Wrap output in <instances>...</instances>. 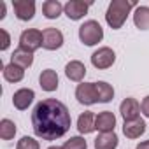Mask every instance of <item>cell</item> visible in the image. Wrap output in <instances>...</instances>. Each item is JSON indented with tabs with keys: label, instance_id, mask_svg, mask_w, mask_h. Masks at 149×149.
I'll return each instance as SVG.
<instances>
[{
	"label": "cell",
	"instance_id": "1",
	"mask_svg": "<svg viewBox=\"0 0 149 149\" xmlns=\"http://www.w3.org/2000/svg\"><path fill=\"white\" fill-rule=\"evenodd\" d=\"M32 126L39 139L56 140L61 139L72 126L68 107L56 98L40 100L32 112Z\"/></svg>",
	"mask_w": 149,
	"mask_h": 149
},
{
	"label": "cell",
	"instance_id": "2",
	"mask_svg": "<svg viewBox=\"0 0 149 149\" xmlns=\"http://www.w3.org/2000/svg\"><path fill=\"white\" fill-rule=\"evenodd\" d=\"M137 7V2L133 0H112L105 13V21L112 30H119L125 23L128 14H132V9Z\"/></svg>",
	"mask_w": 149,
	"mask_h": 149
},
{
	"label": "cell",
	"instance_id": "3",
	"mask_svg": "<svg viewBox=\"0 0 149 149\" xmlns=\"http://www.w3.org/2000/svg\"><path fill=\"white\" fill-rule=\"evenodd\" d=\"M104 39V28L98 21L88 19L79 26V40L84 46H97Z\"/></svg>",
	"mask_w": 149,
	"mask_h": 149
},
{
	"label": "cell",
	"instance_id": "4",
	"mask_svg": "<svg viewBox=\"0 0 149 149\" xmlns=\"http://www.w3.org/2000/svg\"><path fill=\"white\" fill-rule=\"evenodd\" d=\"M19 47L35 53L39 47H42V32L37 28H26L19 35Z\"/></svg>",
	"mask_w": 149,
	"mask_h": 149
},
{
	"label": "cell",
	"instance_id": "5",
	"mask_svg": "<svg viewBox=\"0 0 149 149\" xmlns=\"http://www.w3.org/2000/svg\"><path fill=\"white\" fill-rule=\"evenodd\" d=\"M116 61V53L104 46V47H98L93 54H91V65L98 70H105V68H111Z\"/></svg>",
	"mask_w": 149,
	"mask_h": 149
},
{
	"label": "cell",
	"instance_id": "6",
	"mask_svg": "<svg viewBox=\"0 0 149 149\" xmlns=\"http://www.w3.org/2000/svg\"><path fill=\"white\" fill-rule=\"evenodd\" d=\"M76 98L83 105H95L98 104V93L95 83H81L76 88Z\"/></svg>",
	"mask_w": 149,
	"mask_h": 149
},
{
	"label": "cell",
	"instance_id": "7",
	"mask_svg": "<svg viewBox=\"0 0 149 149\" xmlns=\"http://www.w3.org/2000/svg\"><path fill=\"white\" fill-rule=\"evenodd\" d=\"M90 6H91V2H83V0H68V2L63 6V13L67 14L68 19L79 21V19H83L86 16Z\"/></svg>",
	"mask_w": 149,
	"mask_h": 149
},
{
	"label": "cell",
	"instance_id": "8",
	"mask_svg": "<svg viewBox=\"0 0 149 149\" xmlns=\"http://www.w3.org/2000/svg\"><path fill=\"white\" fill-rule=\"evenodd\" d=\"M63 33L58 30V28H44L42 30V47L47 49V51H56L63 46Z\"/></svg>",
	"mask_w": 149,
	"mask_h": 149
},
{
	"label": "cell",
	"instance_id": "9",
	"mask_svg": "<svg viewBox=\"0 0 149 149\" xmlns=\"http://www.w3.org/2000/svg\"><path fill=\"white\" fill-rule=\"evenodd\" d=\"M13 9L19 21H30L35 16V2L33 0H13Z\"/></svg>",
	"mask_w": 149,
	"mask_h": 149
},
{
	"label": "cell",
	"instance_id": "10",
	"mask_svg": "<svg viewBox=\"0 0 149 149\" xmlns=\"http://www.w3.org/2000/svg\"><path fill=\"white\" fill-rule=\"evenodd\" d=\"M33 98H35V91L33 90H30V88H19L13 95V105L18 111H26L32 105Z\"/></svg>",
	"mask_w": 149,
	"mask_h": 149
},
{
	"label": "cell",
	"instance_id": "11",
	"mask_svg": "<svg viewBox=\"0 0 149 149\" xmlns=\"http://www.w3.org/2000/svg\"><path fill=\"white\" fill-rule=\"evenodd\" d=\"M119 112H121V116H123L125 121L139 119V118H140V104H139L135 98L128 97V98H125V100L121 102V105H119Z\"/></svg>",
	"mask_w": 149,
	"mask_h": 149
},
{
	"label": "cell",
	"instance_id": "12",
	"mask_svg": "<svg viewBox=\"0 0 149 149\" xmlns=\"http://www.w3.org/2000/svg\"><path fill=\"white\" fill-rule=\"evenodd\" d=\"M39 84L44 91L47 93H53L58 90V84H60V79H58V74L56 70L53 68H46L40 72V76H39Z\"/></svg>",
	"mask_w": 149,
	"mask_h": 149
},
{
	"label": "cell",
	"instance_id": "13",
	"mask_svg": "<svg viewBox=\"0 0 149 149\" xmlns=\"http://www.w3.org/2000/svg\"><path fill=\"white\" fill-rule=\"evenodd\" d=\"M65 76L67 79L74 81V83H81L86 76V67L83 61L79 60H70L67 65H65Z\"/></svg>",
	"mask_w": 149,
	"mask_h": 149
},
{
	"label": "cell",
	"instance_id": "14",
	"mask_svg": "<svg viewBox=\"0 0 149 149\" xmlns=\"http://www.w3.org/2000/svg\"><path fill=\"white\" fill-rule=\"evenodd\" d=\"M95 128L100 132V133H109V132H114L116 128V116L111 112V111H102L97 114V119H95Z\"/></svg>",
	"mask_w": 149,
	"mask_h": 149
},
{
	"label": "cell",
	"instance_id": "15",
	"mask_svg": "<svg viewBox=\"0 0 149 149\" xmlns=\"http://www.w3.org/2000/svg\"><path fill=\"white\" fill-rule=\"evenodd\" d=\"M123 133L126 139H132V140L139 139L140 135L146 133V121L140 118L133 119V121H125L123 123Z\"/></svg>",
	"mask_w": 149,
	"mask_h": 149
},
{
	"label": "cell",
	"instance_id": "16",
	"mask_svg": "<svg viewBox=\"0 0 149 149\" xmlns=\"http://www.w3.org/2000/svg\"><path fill=\"white\" fill-rule=\"evenodd\" d=\"M2 74H4V79L7 83H21L25 79V68L18 67L16 63H7V65H2Z\"/></svg>",
	"mask_w": 149,
	"mask_h": 149
},
{
	"label": "cell",
	"instance_id": "17",
	"mask_svg": "<svg viewBox=\"0 0 149 149\" xmlns=\"http://www.w3.org/2000/svg\"><path fill=\"white\" fill-rule=\"evenodd\" d=\"M11 63H16L21 68H28V67L33 65V53L32 51H26L23 47H18L11 54Z\"/></svg>",
	"mask_w": 149,
	"mask_h": 149
},
{
	"label": "cell",
	"instance_id": "18",
	"mask_svg": "<svg viewBox=\"0 0 149 149\" xmlns=\"http://www.w3.org/2000/svg\"><path fill=\"white\" fill-rule=\"evenodd\" d=\"M95 119H97V116H95L93 112H90V111L83 112V114L77 118V130H79V133H81V135L93 133V132L97 130V128H95Z\"/></svg>",
	"mask_w": 149,
	"mask_h": 149
},
{
	"label": "cell",
	"instance_id": "19",
	"mask_svg": "<svg viewBox=\"0 0 149 149\" xmlns=\"http://www.w3.org/2000/svg\"><path fill=\"white\" fill-rule=\"evenodd\" d=\"M119 144V139L114 132L109 133H100L95 139V149H116Z\"/></svg>",
	"mask_w": 149,
	"mask_h": 149
},
{
	"label": "cell",
	"instance_id": "20",
	"mask_svg": "<svg viewBox=\"0 0 149 149\" xmlns=\"http://www.w3.org/2000/svg\"><path fill=\"white\" fill-rule=\"evenodd\" d=\"M133 23L139 30H149V7L137 6L133 11Z\"/></svg>",
	"mask_w": 149,
	"mask_h": 149
},
{
	"label": "cell",
	"instance_id": "21",
	"mask_svg": "<svg viewBox=\"0 0 149 149\" xmlns=\"http://www.w3.org/2000/svg\"><path fill=\"white\" fill-rule=\"evenodd\" d=\"M63 13V6L58 2V0H46L42 4V14L47 19H58Z\"/></svg>",
	"mask_w": 149,
	"mask_h": 149
},
{
	"label": "cell",
	"instance_id": "22",
	"mask_svg": "<svg viewBox=\"0 0 149 149\" xmlns=\"http://www.w3.org/2000/svg\"><path fill=\"white\" fill-rule=\"evenodd\" d=\"M95 86H97V93H98V102L100 104H107V102H111L114 98V88L109 83L98 81V83H95Z\"/></svg>",
	"mask_w": 149,
	"mask_h": 149
},
{
	"label": "cell",
	"instance_id": "23",
	"mask_svg": "<svg viewBox=\"0 0 149 149\" xmlns=\"http://www.w3.org/2000/svg\"><path fill=\"white\" fill-rule=\"evenodd\" d=\"M16 132H18V128H16L14 121H11L7 118L0 121V139L2 140H13L16 137Z\"/></svg>",
	"mask_w": 149,
	"mask_h": 149
},
{
	"label": "cell",
	"instance_id": "24",
	"mask_svg": "<svg viewBox=\"0 0 149 149\" xmlns=\"http://www.w3.org/2000/svg\"><path fill=\"white\" fill-rule=\"evenodd\" d=\"M61 149H88V142L83 139V137H70L63 146Z\"/></svg>",
	"mask_w": 149,
	"mask_h": 149
},
{
	"label": "cell",
	"instance_id": "25",
	"mask_svg": "<svg viewBox=\"0 0 149 149\" xmlns=\"http://www.w3.org/2000/svg\"><path fill=\"white\" fill-rule=\"evenodd\" d=\"M16 149H40V144H39V140H35L33 137L25 135V137H21V139L18 140Z\"/></svg>",
	"mask_w": 149,
	"mask_h": 149
},
{
	"label": "cell",
	"instance_id": "26",
	"mask_svg": "<svg viewBox=\"0 0 149 149\" xmlns=\"http://www.w3.org/2000/svg\"><path fill=\"white\" fill-rule=\"evenodd\" d=\"M0 33H2V44H0V51H7L9 46H11V35L6 28L0 30Z\"/></svg>",
	"mask_w": 149,
	"mask_h": 149
},
{
	"label": "cell",
	"instance_id": "27",
	"mask_svg": "<svg viewBox=\"0 0 149 149\" xmlns=\"http://www.w3.org/2000/svg\"><path fill=\"white\" fill-rule=\"evenodd\" d=\"M140 112H142L146 118H149V95L144 97V100L140 102Z\"/></svg>",
	"mask_w": 149,
	"mask_h": 149
},
{
	"label": "cell",
	"instance_id": "28",
	"mask_svg": "<svg viewBox=\"0 0 149 149\" xmlns=\"http://www.w3.org/2000/svg\"><path fill=\"white\" fill-rule=\"evenodd\" d=\"M6 13H7L6 2H0V19H4V18H6Z\"/></svg>",
	"mask_w": 149,
	"mask_h": 149
},
{
	"label": "cell",
	"instance_id": "29",
	"mask_svg": "<svg viewBox=\"0 0 149 149\" xmlns=\"http://www.w3.org/2000/svg\"><path fill=\"white\" fill-rule=\"evenodd\" d=\"M135 149H149V140H142V142H139Z\"/></svg>",
	"mask_w": 149,
	"mask_h": 149
},
{
	"label": "cell",
	"instance_id": "30",
	"mask_svg": "<svg viewBox=\"0 0 149 149\" xmlns=\"http://www.w3.org/2000/svg\"><path fill=\"white\" fill-rule=\"evenodd\" d=\"M47 149H61V147H58V146H49Z\"/></svg>",
	"mask_w": 149,
	"mask_h": 149
}]
</instances>
